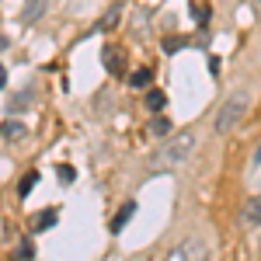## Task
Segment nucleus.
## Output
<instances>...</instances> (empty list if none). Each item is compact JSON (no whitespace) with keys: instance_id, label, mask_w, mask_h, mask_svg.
<instances>
[{"instance_id":"4468645a","label":"nucleus","mask_w":261,"mask_h":261,"mask_svg":"<svg viewBox=\"0 0 261 261\" xmlns=\"http://www.w3.org/2000/svg\"><path fill=\"white\" fill-rule=\"evenodd\" d=\"M24 108H32V91H18L7 105V112H24Z\"/></svg>"},{"instance_id":"f3484780","label":"nucleus","mask_w":261,"mask_h":261,"mask_svg":"<svg viewBox=\"0 0 261 261\" xmlns=\"http://www.w3.org/2000/svg\"><path fill=\"white\" fill-rule=\"evenodd\" d=\"M185 49V39H164V53H178Z\"/></svg>"},{"instance_id":"2eb2a0df","label":"nucleus","mask_w":261,"mask_h":261,"mask_svg":"<svg viewBox=\"0 0 261 261\" xmlns=\"http://www.w3.org/2000/svg\"><path fill=\"white\" fill-rule=\"evenodd\" d=\"M35 185H39V171H28V174L21 178V185H18V195H21V199H28Z\"/></svg>"},{"instance_id":"1a4fd4ad","label":"nucleus","mask_w":261,"mask_h":261,"mask_svg":"<svg viewBox=\"0 0 261 261\" xmlns=\"http://www.w3.org/2000/svg\"><path fill=\"white\" fill-rule=\"evenodd\" d=\"M45 4H49V0H28V4H24V14H21V18L28 21V24H32V21H39L42 14H45Z\"/></svg>"},{"instance_id":"f03ea898","label":"nucleus","mask_w":261,"mask_h":261,"mask_svg":"<svg viewBox=\"0 0 261 261\" xmlns=\"http://www.w3.org/2000/svg\"><path fill=\"white\" fill-rule=\"evenodd\" d=\"M244 112H247V98L244 94H237V98H230L226 105L220 108V115H216V133H230V129H237L244 119Z\"/></svg>"},{"instance_id":"f8f14e48","label":"nucleus","mask_w":261,"mask_h":261,"mask_svg":"<svg viewBox=\"0 0 261 261\" xmlns=\"http://www.w3.org/2000/svg\"><path fill=\"white\" fill-rule=\"evenodd\" d=\"M164 105H167V94L157 91V87H150V91H146V108L157 115V112H164Z\"/></svg>"},{"instance_id":"9d476101","label":"nucleus","mask_w":261,"mask_h":261,"mask_svg":"<svg viewBox=\"0 0 261 261\" xmlns=\"http://www.w3.org/2000/svg\"><path fill=\"white\" fill-rule=\"evenodd\" d=\"M146 129H150V133H153V136H171V133H174V125H171V122L164 119L161 112H157V115H153V119H150V125H146Z\"/></svg>"},{"instance_id":"5701e85b","label":"nucleus","mask_w":261,"mask_h":261,"mask_svg":"<svg viewBox=\"0 0 261 261\" xmlns=\"http://www.w3.org/2000/svg\"><path fill=\"white\" fill-rule=\"evenodd\" d=\"M254 7H258V18H261V0H254Z\"/></svg>"},{"instance_id":"423d86ee","label":"nucleus","mask_w":261,"mask_h":261,"mask_svg":"<svg viewBox=\"0 0 261 261\" xmlns=\"http://www.w3.org/2000/svg\"><path fill=\"white\" fill-rule=\"evenodd\" d=\"M56 220H60V213H56V209H42L39 216L32 220V230H35V233H42V230H49V226H56Z\"/></svg>"},{"instance_id":"aec40b11","label":"nucleus","mask_w":261,"mask_h":261,"mask_svg":"<svg viewBox=\"0 0 261 261\" xmlns=\"http://www.w3.org/2000/svg\"><path fill=\"white\" fill-rule=\"evenodd\" d=\"M4 84H7V70L0 66V91H4Z\"/></svg>"},{"instance_id":"20e7f679","label":"nucleus","mask_w":261,"mask_h":261,"mask_svg":"<svg viewBox=\"0 0 261 261\" xmlns=\"http://www.w3.org/2000/svg\"><path fill=\"white\" fill-rule=\"evenodd\" d=\"M101 63H105V70H108V73H115V77H119L122 70H125V53H122L119 45H105V49H101Z\"/></svg>"},{"instance_id":"4be33fe9","label":"nucleus","mask_w":261,"mask_h":261,"mask_svg":"<svg viewBox=\"0 0 261 261\" xmlns=\"http://www.w3.org/2000/svg\"><path fill=\"white\" fill-rule=\"evenodd\" d=\"M0 49H7V39H4V35H0Z\"/></svg>"},{"instance_id":"dca6fc26","label":"nucleus","mask_w":261,"mask_h":261,"mask_svg":"<svg viewBox=\"0 0 261 261\" xmlns=\"http://www.w3.org/2000/svg\"><path fill=\"white\" fill-rule=\"evenodd\" d=\"M56 178H60V181H73V178H77V171H73L70 164H60V167H56Z\"/></svg>"},{"instance_id":"7ed1b4c3","label":"nucleus","mask_w":261,"mask_h":261,"mask_svg":"<svg viewBox=\"0 0 261 261\" xmlns=\"http://www.w3.org/2000/svg\"><path fill=\"white\" fill-rule=\"evenodd\" d=\"M167 261H209V244H205V237H185L167 254Z\"/></svg>"},{"instance_id":"ddd939ff","label":"nucleus","mask_w":261,"mask_h":261,"mask_svg":"<svg viewBox=\"0 0 261 261\" xmlns=\"http://www.w3.org/2000/svg\"><path fill=\"white\" fill-rule=\"evenodd\" d=\"M150 81H153V73H150L146 66H140V70H133V73H129V87H136V91L150 87Z\"/></svg>"},{"instance_id":"6e6552de","label":"nucleus","mask_w":261,"mask_h":261,"mask_svg":"<svg viewBox=\"0 0 261 261\" xmlns=\"http://www.w3.org/2000/svg\"><path fill=\"white\" fill-rule=\"evenodd\" d=\"M133 213H136V202H125V205L119 209V216L112 220V233H122V230H125V223L133 220Z\"/></svg>"},{"instance_id":"412c9836","label":"nucleus","mask_w":261,"mask_h":261,"mask_svg":"<svg viewBox=\"0 0 261 261\" xmlns=\"http://www.w3.org/2000/svg\"><path fill=\"white\" fill-rule=\"evenodd\" d=\"M258 164H261V146H258V153H254V167H258Z\"/></svg>"},{"instance_id":"6ab92c4d","label":"nucleus","mask_w":261,"mask_h":261,"mask_svg":"<svg viewBox=\"0 0 261 261\" xmlns=\"http://www.w3.org/2000/svg\"><path fill=\"white\" fill-rule=\"evenodd\" d=\"M192 14H195V21H199V24H205V21H209V7H195Z\"/></svg>"},{"instance_id":"9b49d317","label":"nucleus","mask_w":261,"mask_h":261,"mask_svg":"<svg viewBox=\"0 0 261 261\" xmlns=\"http://www.w3.org/2000/svg\"><path fill=\"white\" fill-rule=\"evenodd\" d=\"M119 18H122V7L115 4V7H108V14H105V18H101L94 28H98V32H112V28L119 24Z\"/></svg>"},{"instance_id":"39448f33","label":"nucleus","mask_w":261,"mask_h":261,"mask_svg":"<svg viewBox=\"0 0 261 261\" xmlns=\"http://www.w3.org/2000/svg\"><path fill=\"white\" fill-rule=\"evenodd\" d=\"M0 136H4V140H24V136H28V125H24V122H18V119H7L4 122V125H0Z\"/></svg>"},{"instance_id":"f257e3e1","label":"nucleus","mask_w":261,"mask_h":261,"mask_svg":"<svg viewBox=\"0 0 261 261\" xmlns=\"http://www.w3.org/2000/svg\"><path fill=\"white\" fill-rule=\"evenodd\" d=\"M192 153H195V133H174L171 140L164 143L161 161L164 164H185Z\"/></svg>"},{"instance_id":"0eeeda50","label":"nucleus","mask_w":261,"mask_h":261,"mask_svg":"<svg viewBox=\"0 0 261 261\" xmlns=\"http://www.w3.org/2000/svg\"><path fill=\"white\" fill-rule=\"evenodd\" d=\"M244 223H247V226H258L261 223V195L244 202Z\"/></svg>"},{"instance_id":"a211bd4d","label":"nucleus","mask_w":261,"mask_h":261,"mask_svg":"<svg viewBox=\"0 0 261 261\" xmlns=\"http://www.w3.org/2000/svg\"><path fill=\"white\" fill-rule=\"evenodd\" d=\"M14 258H18V261H28V258H32V244H28V241H24V244H18Z\"/></svg>"}]
</instances>
